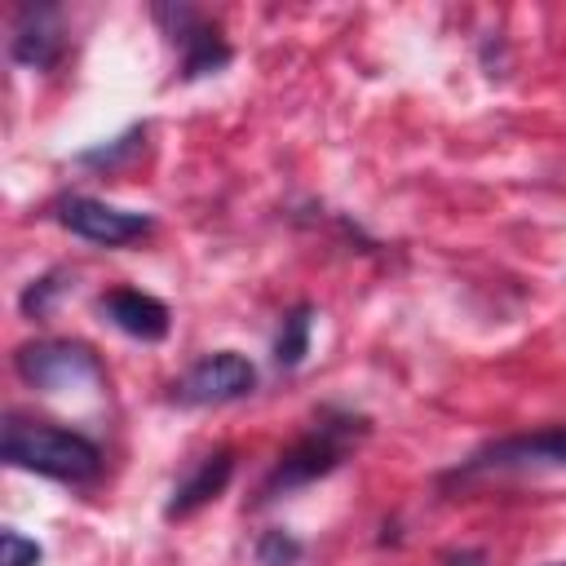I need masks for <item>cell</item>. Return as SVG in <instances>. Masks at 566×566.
<instances>
[{"mask_svg": "<svg viewBox=\"0 0 566 566\" xmlns=\"http://www.w3.org/2000/svg\"><path fill=\"white\" fill-rule=\"evenodd\" d=\"M252 389H256V367L239 349H212L186 367V376L172 385V398L181 407H221L248 398Z\"/></svg>", "mask_w": 566, "mask_h": 566, "instance_id": "5", "label": "cell"}, {"mask_svg": "<svg viewBox=\"0 0 566 566\" xmlns=\"http://www.w3.org/2000/svg\"><path fill=\"white\" fill-rule=\"evenodd\" d=\"M57 221L97 243V248H124L133 239H146L150 234V217L146 212H128V208H115V203H102V199H88V195H71L57 203Z\"/></svg>", "mask_w": 566, "mask_h": 566, "instance_id": "7", "label": "cell"}, {"mask_svg": "<svg viewBox=\"0 0 566 566\" xmlns=\"http://www.w3.org/2000/svg\"><path fill=\"white\" fill-rule=\"evenodd\" d=\"M310 332H314V305H292L287 314H283V323H279V336H274V363L283 367V371H292V367H301L305 363V354H310Z\"/></svg>", "mask_w": 566, "mask_h": 566, "instance_id": "11", "label": "cell"}, {"mask_svg": "<svg viewBox=\"0 0 566 566\" xmlns=\"http://www.w3.org/2000/svg\"><path fill=\"white\" fill-rule=\"evenodd\" d=\"M531 469H566V424L486 442V447H478L469 460H460V464L451 469V478H478V473H531Z\"/></svg>", "mask_w": 566, "mask_h": 566, "instance_id": "4", "label": "cell"}, {"mask_svg": "<svg viewBox=\"0 0 566 566\" xmlns=\"http://www.w3.org/2000/svg\"><path fill=\"white\" fill-rule=\"evenodd\" d=\"M155 18L164 22L168 40L181 44V80H199L212 75L230 62V44L221 40V31L212 22H203L199 9L190 4H155Z\"/></svg>", "mask_w": 566, "mask_h": 566, "instance_id": "6", "label": "cell"}, {"mask_svg": "<svg viewBox=\"0 0 566 566\" xmlns=\"http://www.w3.org/2000/svg\"><path fill=\"white\" fill-rule=\"evenodd\" d=\"M230 473H234V455L221 447L212 455H203L177 486H172V500L164 509V517H190L195 509H203L208 500H217L226 486H230Z\"/></svg>", "mask_w": 566, "mask_h": 566, "instance_id": "10", "label": "cell"}, {"mask_svg": "<svg viewBox=\"0 0 566 566\" xmlns=\"http://www.w3.org/2000/svg\"><path fill=\"white\" fill-rule=\"evenodd\" d=\"M142 137H146V128H128L124 137H115V142H106V146H93V150H80L75 159H80V164H93V168H115L119 159H128V155H137V146H142Z\"/></svg>", "mask_w": 566, "mask_h": 566, "instance_id": "13", "label": "cell"}, {"mask_svg": "<svg viewBox=\"0 0 566 566\" xmlns=\"http://www.w3.org/2000/svg\"><path fill=\"white\" fill-rule=\"evenodd\" d=\"M0 455L13 469H27V473H40L53 482H71V486H84L102 473V447L93 438L62 429V424H49V420L18 416V411L4 416Z\"/></svg>", "mask_w": 566, "mask_h": 566, "instance_id": "1", "label": "cell"}, {"mask_svg": "<svg viewBox=\"0 0 566 566\" xmlns=\"http://www.w3.org/2000/svg\"><path fill=\"white\" fill-rule=\"evenodd\" d=\"M544 566H566V562H544Z\"/></svg>", "mask_w": 566, "mask_h": 566, "instance_id": "17", "label": "cell"}, {"mask_svg": "<svg viewBox=\"0 0 566 566\" xmlns=\"http://www.w3.org/2000/svg\"><path fill=\"white\" fill-rule=\"evenodd\" d=\"M13 367H18V376H22L31 389H44V394L80 389V385H93V380L102 376L97 354H93L84 340H62V336L27 340V345L13 354Z\"/></svg>", "mask_w": 566, "mask_h": 566, "instance_id": "3", "label": "cell"}, {"mask_svg": "<svg viewBox=\"0 0 566 566\" xmlns=\"http://www.w3.org/2000/svg\"><path fill=\"white\" fill-rule=\"evenodd\" d=\"M40 557H44V548L35 539H27L13 526L0 531V566H40Z\"/></svg>", "mask_w": 566, "mask_h": 566, "instance_id": "14", "label": "cell"}, {"mask_svg": "<svg viewBox=\"0 0 566 566\" xmlns=\"http://www.w3.org/2000/svg\"><path fill=\"white\" fill-rule=\"evenodd\" d=\"M57 292H62V283H57V274H40V279H31L27 283V292H22V314L27 318H44L49 310H53V301H57Z\"/></svg>", "mask_w": 566, "mask_h": 566, "instance_id": "15", "label": "cell"}, {"mask_svg": "<svg viewBox=\"0 0 566 566\" xmlns=\"http://www.w3.org/2000/svg\"><path fill=\"white\" fill-rule=\"evenodd\" d=\"M442 566H486V553L482 548H447Z\"/></svg>", "mask_w": 566, "mask_h": 566, "instance_id": "16", "label": "cell"}, {"mask_svg": "<svg viewBox=\"0 0 566 566\" xmlns=\"http://www.w3.org/2000/svg\"><path fill=\"white\" fill-rule=\"evenodd\" d=\"M97 310L124 332V336H133V340H164L168 336V305L159 301V296H150V292H142V287H111L102 301H97Z\"/></svg>", "mask_w": 566, "mask_h": 566, "instance_id": "9", "label": "cell"}, {"mask_svg": "<svg viewBox=\"0 0 566 566\" xmlns=\"http://www.w3.org/2000/svg\"><path fill=\"white\" fill-rule=\"evenodd\" d=\"M363 433H367V420H363V416H349V411H323L318 424H314L296 447H287V451L279 455V464H274L270 478L261 482V495H256V500L270 504V500L287 495V491H296V486H310V482L327 478V473L345 460L349 442L363 438Z\"/></svg>", "mask_w": 566, "mask_h": 566, "instance_id": "2", "label": "cell"}, {"mask_svg": "<svg viewBox=\"0 0 566 566\" xmlns=\"http://www.w3.org/2000/svg\"><path fill=\"white\" fill-rule=\"evenodd\" d=\"M301 553H305V544H301L292 531H283V526H270V531H261V539H256V562H261V566H296Z\"/></svg>", "mask_w": 566, "mask_h": 566, "instance_id": "12", "label": "cell"}, {"mask_svg": "<svg viewBox=\"0 0 566 566\" xmlns=\"http://www.w3.org/2000/svg\"><path fill=\"white\" fill-rule=\"evenodd\" d=\"M9 53L18 66L27 71H49L62 62L66 53V35H62V9L57 4H22L13 18V40Z\"/></svg>", "mask_w": 566, "mask_h": 566, "instance_id": "8", "label": "cell"}]
</instances>
